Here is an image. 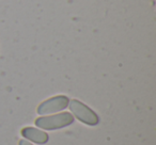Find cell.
I'll return each mask as SVG.
<instances>
[{"label":"cell","instance_id":"277c9868","mask_svg":"<svg viewBox=\"0 0 156 145\" xmlns=\"http://www.w3.org/2000/svg\"><path fill=\"white\" fill-rule=\"evenodd\" d=\"M20 133L25 138V140L39 145L46 144L49 140V136H48L47 132L43 131L41 129H37L35 127H24Z\"/></svg>","mask_w":156,"mask_h":145},{"label":"cell","instance_id":"7a4b0ae2","mask_svg":"<svg viewBox=\"0 0 156 145\" xmlns=\"http://www.w3.org/2000/svg\"><path fill=\"white\" fill-rule=\"evenodd\" d=\"M69 108L71 110L74 119L88 126H96L100 122L98 115L90 107L78 99H71L69 102Z\"/></svg>","mask_w":156,"mask_h":145},{"label":"cell","instance_id":"3957f363","mask_svg":"<svg viewBox=\"0 0 156 145\" xmlns=\"http://www.w3.org/2000/svg\"><path fill=\"white\" fill-rule=\"evenodd\" d=\"M69 98L65 95H57L42 102L37 109L39 115H49L55 114L60 111H63L69 107Z\"/></svg>","mask_w":156,"mask_h":145},{"label":"cell","instance_id":"5b68a950","mask_svg":"<svg viewBox=\"0 0 156 145\" xmlns=\"http://www.w3.org/2000/svg\"><path fill=\"white\" fill-rule=\"evenodd\" d=\"M18 145H33V144L29 142V141L25 140V139H22V140H20V142H18Z\"/></svg>","mask_w":156,"mask_h":145},{"label":"cell","instance_id":"6da1fadb","mask_svg":"<svg viewBox=\"0 0 156 145\" xmlns=\"http://www.w3.org/2000/svg\"><path fill=\"white\" fill-rule=\"evenodd\" d=\"M74 119L71 112H60L52 115H42L35 119L34 125L44 130H57L72 125Z\"/></svg>","mask_w":156,"mask_h":145}]
</instances>
